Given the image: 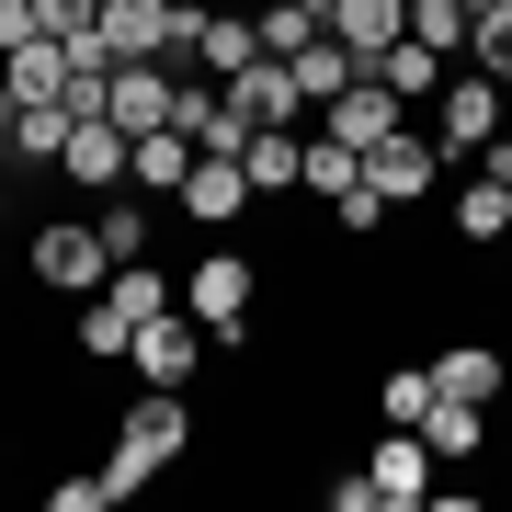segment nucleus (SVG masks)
<instances>
[{
    "instance_id": "nucleus-1",
    "label": "nucleus",
    "mask_w": 512,
    "mask_h": 512,
    "mask_svg": "<svg viewBox=\"0 0 512 512\" xmlns=\"http://www.w3.org/2000/svg\"><path fill=\"white\" fill-rule=\"evenodd\" d=\"M183 456H194V399L183 387H137L114 444H103V478H114V501H148V478L183 467Z\"/></svg>"
},
{
    "instance_id": "nucleus-2",
    "label": "nucleus",
    "mask_w": 512,
    "mask_h": 512,
    "mask_svg": "<svg viewBox=\"0 0 512 512\" xmlns=\"http://www.w3.org/2000/svg\"><path fill=\"white\" fill-rule=\"evenodd\" d=\"M103 274H114V251H103L92 217H46L35 239H23V285L35 296H69L80 308V296H103Z\"/></svg>"
},
{
    "instance_id": "nucleus-3",
    "label": "nucleus",
    "mask_w": 512,
    "mask_h": 512,
    "mask_svg": "<svg viewBox=\"0 0 512 512\" xmlns=\"http://www.w3.org/2000/svg\"><path fill=\"white\" fill-rule=\"evenodd\" d=\"M183 308L217 330V353H239L251 319H262V262H251V251H205L194 274H183Z\"/></svg>"
},
{
    "instance_id": "nucleus-4",
    "label": "nucleus",
    "mask_w": 512,
    "mask_h": 512,
    "mask_svg": "<svg viewBox=\"0 0 512 512\" xmlns=\"http://www.w3.org/2000/svg\"><path fill=\"white\" fill-rule=\"evenodd\" d=\"M205 353H217V330H205L194 308H160V319H137L126 376H137V387H194V376H205Z\"/></svg>"
},
{
    "instance_id": "nucleus-5",
    "label": "nucleus",
    "mask_w": 512,
    "mask_h": 512,
    "mask_svg": "<svg viewBox=\"0 0 512 512\" xmlns=\"http://www.w3.org/2000/svg\"><path fill=\"white\" fill-rule=\"evenodd\" d=\"M444 171H456V160L433 148V126H421V114H410V126H387V137L365 148V183H376L387 205H433V194H444Z\"/></svg>"
},
{
    "instance_id": "nucleus-6",
    "label": "nucleus",
    "mask_w": 512,
    "mask_h": 512,
    "mask_svg": "<svg viewBox=\"0 0 512 512\" xmlns=\"http://www.w3.org/2000/svg\"><path fill=\"white\" fill-rule=\"evenodd\" d=\"M490 137H501V80H490V69H444V92H433V148H444V160H478Z\"/></svg>"
},
{
    "instance_id": "nucleus-7",
    "label": "nucleus",
    "mask_w": 512,
    "mask_h": 512,
    "mask_svg": "<svg viewBox=\"0 0 512 512\" xmlns=\"http://www.w3.org/2000/svg\"><path fill=\"white\" fill-rule=\"evenodd\" d=\"M126 160H137V137L114 126V114H80L69 148H57V183H69L80 205H92V194H126Z\"/></svg>"
},
{
    "instance_id": "nucleus-8",
    "label": "nucleus",
    "mask_w": 512,
    "mask_h": 512,
    "mask_svg": "<svg viewBox=\"0 0 512 512\" xmlns=\"http://www.w3.org/2000/svg\"><path fill=\"white\" fill-rule=\"evenodd\" d=\"M433 467H444V456L410 433V421H387L376 456H365V478H376V501H387V512H421V501H433Z\"/></svg>"
},
{
    "instance_id": "nucleus-9",
    "label": "nucleus",
    "mask_w": 512,
    "mask_h": 512,
    "mask_svg": "<svg viewBox=\"0 0 512 512\" xmlns=\"http://www.w3.org/2000/svg\"><path fill=\"white\" fill-rule=\"evenodd\" d=\"M251 171H239V160H205V148H194V171H183V194H171V217H194V228H239V217H251Z\"/></svg>"
},
{
    "instance_id": "nucleus-10",
    "label": "nucleus",
    "mask_w": 512,
    "mask_h": 512,
    "mask_svg": "<svg viewBox=\"0 0 512 512\" xmlns=\"http://www.w3.org/2000/svg\"><path fill=\"white\" fill-rule=\"evenodd\" d=\"M433 387H444V399H478V410H501V399H512V353L467 330V342H444V353H433Z\"/></svg>"
},
{
    "instance_id": "nucleus-11",
    "label": "nucleus",
    "mask_w": 512,
    "mask_h": 512,
    "mask_svg": "<svg viewBox=\"0 0 512 512\" xmlns=\"http://www.w3.org/2000/svg\"><path fill=\"white\" fill-rule=\"evenodd\" d=\"M171 92H183V69H160V57H114V126H126V137L171 126Z\"/></svg>"
},
{
    "instance_id": "nucleus-12",
    "label": "nucleus",
    "mask_w": 512,
    "mask_h": 512,
    "mask_svg": "<svg viewBox=\"0 0 512 512\" xmlns=\"http://www.w3.org/2000/svg\"><path fill=\"white\" fill-rule=\"evenodd\" d=\"M319 126H330V137H342V148H376L387 126H410V103H399V92H387V80L365 69V80H353V92H342V103H319Z\"/></svg>"
},
{
    "instance_id": "nucleus-13",
    "label": "nucleus",
    "mask_w": 512,
    "mask_h": 512,
    "mask_svg": "<svg viewBox=\"0 0 512 512\" xmlns=\"http://www.w3.org/2000/svg\"><path fill=\"white\" fill-rule=\"evenodd\" d=\"M239 171H251V194H262V205H285L296 183H308V137H296V126H251Z\"/></svg>"
},
{
    "instance_id": "nucleus-14",
    "label": "nucleus",
    "mask_w": 512,
    "mask_h": 512,
    "mask_svg": "<svg viewBox=\"0 0 512 512\" xmlns=\"http://www.w3.org/2000/svg\"><path fill=\"white\" fill-rule=\"evenodd\" d=\"M228 103L251 114V126H308V103H296V69H285V57H251V69L228 80Z\"/></svg>"
},
{
    "instance_id": "nucleus-15",
    "label": "nucleus",
    "mask_w": 512,
    "mask_h": 512,
    "mask_svg": "<svg viewBox=\"0 0 512 512\" xmlns=\"http://www.w3.org/2000/svg\"><path fill=\"white\" fill-rule=\"evenodd\" d=\"M285 69H296V103H308V114H319V103H342V92H353V80H365V57H353L342 35H308V46H296V57H285Z\"/></svg>"
},
{
    "instance_id": "nucleus-16",
    "label": "nucleus",
    "mask_w": 512,
    "mask_h": 512,
    "mask_svg": "<svg viewBox=\"0 0 512 512\" xmlns=\"http://www.w3.org/2000/svg\"><path fill=\"white\" fill-rule=\"evenodd\" d=\"M444 217H456V251H490V239H512V183H490V171H478V183L444 194Z\"/></svg>"
},
{
    "instance_id": "nucleus-17",
    "label": "nucleus",
    "mask_w": 512,
    "mask_h": 512,
    "mask_svg": "<svg viewBox=\"0 0 512 512\" xmlns=\"http://www.w3.org/2000/svg\"><path fill=\"white\" fill-rule=\"evenodd\" d=\"M330 35H342V46H353V57L376 69V57L410 35V0H330Z\"/></svg>"
},
{
    "instance_id": "nucleus-18",
    "label": "nucleus",
    "mask_w": 512,
    "mask_h": 512,
    "mask_svg": "<svg viewBox=\"0 0 512 512\" xmlns=\"http://www.w3.org/2000/svg\"><path fill=\"white\" fill-rule=\"evenodd\" d=\"M0 92H12V103H57V92H69V46H57V35H23L12 57H0Z\"/></svg>"
},
{
    "instance_id": "nucleus-19",
    "label": "nucleus",
    "mask_w": 512,
    "mask_h": 512,
    "mask_svg": "<svg viewBox=\"0 0 512 512\" xmlns=\"http://www.w3.org/2000/svg\"><path fill=\"white\" fill-rule=\"evenodd\" d=\"M183 171H194V137H183V126H148L137 160H126V183H137L148 205H171V194H183Z\"/></svg>"
},
{
    "instance_id": "nucleus-20",
    "label": "nucleus",
    "mask_w": 512,
    "mask_h": 512,
    "mask_svg": "<svg viewBox=\"0 0 512 512\" xmlns=\"http://www.w3.org/2000/svg\"><path fill=\"white\" fill-rule=\"evenodd\" d=\"M444 69H456V57H433L421 35H399V46L376 57V80H387V92H399L410 114H433V92H444Z\"/></svg>"
},
{
    "instance_id": "nucleus-21",
    "label": "nucleus",
    "mask_w": 512,
    "mask_h": 512,
    "mask_svg": "<svg viewBox=\"0 0 512 512\" xmlns=\"http://www.w3.org/2000/svg\"><path fill=\"white\" fill-rule=\"evenodd\" d=\"M421 444L456 467V456H478V444H490V410H478V399H444V387H433V410H421Z\"/></svg>"
},
{
    "instance_id": "nucleus-22",
    "label": "nucleus",
    "mask_w": 512,
    "mask_h": 512,
    "mask_svg": "<svg viewBox=\"0 0 512 512\" xmlns=\"http://www.w3.org/2000/svg\"><path fill=\"white\" fill-rule=\"evenodd\" d=\"M262 57V35H251V12H217V0H205V35H194V69H217V80H239Z\"/></svg>"
},
{
    "instance_id": "nucleus-23",
    "label": "nucleus",
    "mask_w": 512,
    "mask_h": 512,
    "mask_svg": "<svg viewBox=\"0 0 512 512\" xmlns=\"http://www.w3.org/2000/svg\"><path fill=\"white\" fill-rule=\"evenodd\" d=\"M103 296H114L126 319H160V308H183V285L160 274V251H148V262H114V274H103Z\"/></svg>"
},
{
    "instance_id": "nucleus-24",
    "label": "nucleus",
    "mask_w": 512,
    "mask_h": 512,
    "mask_svg": "<svg viewBox=\"0 0 512 512\" xmlns=\"http://www.w3.org/2000/svg\"><path fill=\"white\" fill-rule=\"evenodd\" d=\"M353 183H365V148H342V137L319 126V137H308V183H296V194H319V205H342Z\"/></svg>"
},
{
    "instance_id": "nucleus-25",
    "label": "nucleus",
    "mask_w": 512,
    "mask_h": 512,
    "mask_svg": "<svg viewBox=\"0 0 512 512\" xmlns=\"http://www.w3.org/2000/svg\"><path fill=\"white\" fill-rule=\"evenodd\" d=\"M251 35H262V57H296L308 35H330V23L308 12V0H251Z\"/></svg>"
},
{
    "instance_id": "nucleus-26",
    "label": "nucleus",
    "mask_w": 512,
    "mask_h": 512,
    "mask_svg": "<svg viewBox=\"0 0 512 512\" xmlns=\"http://www.w3.org/2000/svg\"><path fill=\"white\" fill-rule=\"evenodd\" d=\"M467 69H490L501 92H512V0H490V12L467 23Z\"/></svg>"
},
{
    "instance_id": "nucleus-27",
    "label": "nucleus",
    "mask_w": 512,
    "mask_h": 512,
    "mask_svg": "<svg viewBox=\"0 0 512 512\" xmlns=\"http://www.w3.org/2000/svg\"><path fill=\"white\" fill-rule=\"evenodd\" d=\"M467 23H478L467 0H410V35L433 46V57H467Z\"/></svg>"
},
{
    "instance_id": "nucleus-28",
    "label": "nucleus",
    "mask_w": 512,
    "mask_h": 512,
    "mask_svg": "<svg viewBox=\"0 0 512 512\" xmlns=\"http://www.w3.org/2000/svg\"><path fill=\"white\" fill-rule=\"evenodd\" d=\"M421 410H433V365H399V376H376V421H410V433H421Z\"/></svg>"
},
{
    "instance_id": "nucleus-29",
    "label": "nucleus",
    "mask_w": 512,
    "mask_h": 512,
    "mask_svg": "<svg viewBox=\"0 0 512 512\" xmlns=\"http://www.w3.org/2000/svg\"><path fill=\"white\" fill-rule=\"evenodd\" d=\"M103 501H114L103 467H57V478H46V512H103Z\"/></svg>"
},
{
    "instance_id": "nucleus-30",
    "label": "nucleus",
    "mask_w": 512,
    "mask_h": 512,
    "mask_svg": "<svg viewBox=\"0 0 512 512\" xmlns=\"http://www.w3.org/2000/svg\"><path fill=\"white\" fill-rule=\"evenodd\" d=\"M35 23H46L57 46H80V35H92V23H103V0H35Z\"/></svg>"
},
{
    "instance_id": "nucleus-31",
    "label": "nucleus",
    "mask_w": 512,
    "mask_h": 512,
    "mask_svg": "<svg viewBox=\"0 0 512 512\" xmlns=\"http://www.w3.org/2000/svg\"><path fill=\"white\" fill-rule=\"evenodd\" d=\"M23 35H46V23H35V0H0V57H12Z\"/></svg>"
},
{
    "instance_id": "nucleus-32",
    "label": "nucleus",
    "mask_w": 512,
    "mask_h": 512,
    "mask_svg": "<svg viewBox=\"0 0 512 512\" xmlns=\"http://www.w3.org/2000/svg\"><path fill=\"white\" fill-rule=\"evenodd\" d=\"M12 205H23V194H12V171H0V228H12Z\"/></svg>"
},
{
    "instance_id": "nucleus-33",
    "label": "nucleus",
    "mask_w": 512,
    "mask_h": 512,
    "mask_svg": "<svg viewBox=\"0 0 512 512\" xmlns=\"http://www.w3.org/2000/svg\"><path fill=\"white\" fill-rule=\"evenodd\" d=\"M308 12H319V23H330V0H308Z\"/></svg>"
},
{
    "instance_id": "nucleus-34",
    "label": "nucleus",
    "mask_w": 512,
    "mask_h": 512,
    "mask_svg": "<svg viewBox=\"0 0 512 512\" xmlns=\"http://www.w3.org/2000/svg\"><path fill=\"white\" fill-rule=\"evenodd\" d=\"M467 12H490V0H467Z\"/></svg>"
}]
</instances>
